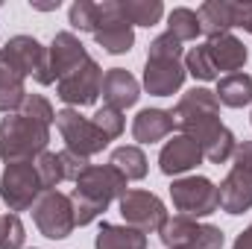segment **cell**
<instances>
[{
	"label": "cell",
	"mask_w": 252,
	"mask_h": 249,
	"mask_svg": "<svg viewBox=\"0 0 252 249\" xmlns=\"http://www.w3.org/2000/svg\"><path fill=\"white\" fill-rule=\"evenodd\" d=\"M50 144V126L30 121L24 115H6L0 121V161H35Z\"/></svg>",
	"instance_id": "1"
},
{
	"label": "cell",
	"mask_w": 252,
	"mask_h": 249,
	"mask_svg": "<svg viewBox=\"0 0 252 249\" xmlns=\"http://www.w3.org/2000/svg\"><path fill=\"white\" fill-rule=\"evenodd\" d=\"M173 124H176V129H179L182 135L193 138L196 144H199L202 138H208L217 126H223L217 94L208 91V88H202V85L185 91V94L179 97L176 109H173Z\"/></svg>",
	"instance_id": "2"
},
{
	"label": "cell",
	"mask_w": 252,
	"mask_h": 249,
	"mask_svg": "<svg viewBox=\"0 0 252 249\" xmlns=\"http://www.w3.org/2000/svg\"><path fill=\"white\" fill-rule=\"evenodd\" d=\"M170 202L182 217H190V220L211 217L214 211H220V193L208 176H190L188 173V176L173 179L170 182Z\"/></svg>",
	"instance_id": "3"
},
{
	"label": "cell",
	"mask_w": 252,
	"mask_h": 249,
	"mask_svg": "<svg viewBox=\"0 0 252 249\" xmlns=\"http://www.w3.org/2000/svg\"><path fill=\"white\" fill-rule=\"evenodd\" d=\"M44 193L35 161H15L6 164L0 173V199L6 202V208L12 214L21 211H32V205L38 202V196Z\"/></svg>",
	"instance_id": "4"
},
{
	"label": "cell",
	"mask_w": 252,
	"mask_h": 249,
	"mask_svg": "<svg viewBox=\"0 0 252 249\" xmlns=\"http://www.w3.org/2000/svg\"><path fill=\"white\" fill-rule=\"evenodd\" d=\"M158 238H161L164 249H223V244H226V235L220 226L199 223V220H190L182 214L167 217Z\"/></svg>",
	"instance_id": "5"
},
{
	"label": "cell",
	"mask_w": 252,
	"mask_h": 249,
	"mask_svg": "<svg viewBox=\"0 0 252 249\" xmlns=\"http://www.w3.org/2000/svg\"><path fill=\"white\" fill-rule=\"evenodd\" d=\"M32 223L47 241H64L76 229L70 196L62 190H44L32 205Z\"/></svg>",
	"instance_id": "6"
},
{
	"label": "cell",
	"mask_w": 252,
	"mask_h": 249,
	"mask_svg": "<svg viewBox=\"0 0 252 249\" xmlns=\"http://www.w3.org/2000/svg\"><path fill=\"white\" fill-rule=\"evenodd\" d=\"M56 129L64 141V150H73L85 158L103 153L109 147V138L91 124V118L79 115V109H62L56 112Z\"/></svg>",
	"instance_id": "7"
},
{
	"label": "cell",
	"mask_w": 252,
	"mask_h": 249,
	"mask_svg": "<svg viewBox=\"0 0 252 249\" xmlns=\"http://www.w3.org/2000/svg\"><path fill=\"white\" fill-rule=\"evenodd\" d=\"M121 217H124L126 226L138 229L141 235H153V232H161V226L167 223V208L164 202L153 193V190H141V187H132L121 196Z\"/></svg>",
	"instance_id": "8"
},
{
	"label": "cell",
	"mask_w": 252,
	"mask_h": 249,
	"mask_svg": "<svg viewBox=\"0 0 252 249\" xmlns=\"http://www.w3.org/2000/svg\"><path fill=\"white\" fill-rule=\"evenodd\" d=\"M103 88V67L88 59L85 64H79L76 70H70L67 76L56 79V97L62 100L67 109H85L94 106Z\"/></svg>",
	"instance_id": "9"
},
{
	"label": "cell",
	"mask_w": 252,
	"mask_h": 249,
	"mask_svg": "<svg viewBox=\"0 0 252 249\" xmlns=\"http://www.w3.org/2000/svg\"><path fill=\"white\" fill-rule=\"evenodd\" d=\"M97 47H103L112 56H124L135 47V27L121 12V0H103L100 3V27L94 32Z\"/></svg>",
	"instance_id": "10"
},
{
	"label": "cell",
	"mask_w": 252,
	"mask_h": 249,
	"mask_svg": "<svg viewBox=\"0 0 252 249\" xmlns=\"http://www.w3.org/2000/svg\"><path fill=\"white\" fill-rule=\"evenodd\" d=\"M185 64L176 56H153L147 53L144 62V88L153 97H173L182 85H185Z\"/></svg>",
	"instance_id": "11"
},
{
	"label": "cell",
	"mask_w": 252,
	"mask_h": 249,
	"mask_svg": "<svg viewBox=\"0 0 252 249\" xmlns=\"http://www.w3.org/2000/svg\"><path fill=\"white\" fill-rule=\"evenodd\" d=\"M3 47L12 53L15 62L24 67V73L32 76L38 85H53V82H56V79H53V70H50L47 47H44L38 38H32V35H12Z\"/></svg>",
	"instance_id": "12"
},
{
	"label": "cell",
	"mask_w": 252,
	"mask_h": 249,
	"mask_svg": "<svg viewBox=\"0 0 252 249\" xmlns=\"http://www.w3.org/2000/svg\"><path fill=\"white\" fill-rule=\"evenodd\" d=\"M76 190H82V193L100 199L103 205H112L115 199L121 202V196L129 190V182H126L124 173L115 170L112 164H91V167L82 173V179L76 182Z\"/></svg>",
	"instance_id": "13"
},
{
	"label": "cell",
	"mask_w": 252,
	"mask_h": 249,
	"mask_svg": "<svg viewBox=\"0 0 252 249\" xmlns=\"http://www.w3.org/2000/svg\"><path fill=\"white\" fill-rule=\"evenodd\" d=\"M202 164V150H199V144L188 138V135H173L164 147H161V153H158V170L164 173V176H170V179H179V176H188L193 167H199Z\"/></svg>",
	"instance_id": "14"
},
{
	"label": "cell",
	"mask_w": 252,
	"mask_h": 249,
	"mask_svg": "<svg viewBox=\"0 0 252 249\" xmlns=\"http://www.w3.org/2000/svg\"><path fill=\"white\" fill-rule=\"evenodd\" d=\"M27 73L12 59L6 47H0V115H15L27 97Z\"/></svg>",
	"instance_id": "15"
},
{
	"label": "cell",
	"mask_w": 252,
	"mask_h": 249,
	"mask_svg": "<svg viewBox=\"0 0 252 249\" xmlns=\"http://www.w3.org/2000/svg\"><path fill=\"white\" fill-rule=\"evenodd\" d=\"M47 56H50V70H53V79H62L70 70H76L79 64H85L91 56L85 50V44L73 35V32H56L50 47H47Z\"/></svg>",
	"instance_id": "16"
},
{
	"label": "cell",
	"mask_w": 252,
	"mask_h": 249,
	"mask_svg": "<svg viewBox=\"0 0 252 249\" xmlns=\"http://www.w3.org/2000/svg\"><path fill=\"white\" fill-rule=\"evenodd\" d=\"M100 94H103L106 106L126 112V109H132V106L138 103V97H141V82H138L126 67H109V70L103 73V88H100Z\"/></svg>",
	"instance_id": "17"
},
{
	"label": "cell",
	"mask_w": 252,
	"mask_h": 249,
	"mask_svg": "<svg viewBox=\"0 0 252 249\" xmlns=\"http://www.w3.org/2000/svg\"><path fill=\"white\" fill-rule=\"evenodd\" d=\"M217 193H220V211L238 217L244 211L252 208V173H244V170H229L226 179L217 185Z\"/></svg>",
	"instance_id": "18"
},
{
	"label": "cell",
	"mask_w": 252,
	"mask_h": 249,
	"mask_svg": "<svg viewBox=\"0 0 252 249\" xmlns=\"http://www.w3.org/2000/svg\"><path fill=\"white\" fill-rule=\"evenodd\" d=\"M208 53H211V62L217 67V73H241L244 64L250 62V50L247 44L235 35V32H226V35H217V38H208Z\"/></svg>",
	"instance_id": "19"
},
{
	"label": "cell",
	"mask_w": 252,
	"mask_h": 249,
	"mask_svg": "<svg viewBox=\"0 0 252 249\" xmlns=\"http://www.w3.org/2000/svg\"><path fill=\"white\" fill-rule=\"evenodd\" d=\"M173 112L167 109H141L132 121V138L138 144H158L167 135H173Z\"/></svg>",
	"instance_id": "20"
},
{
	"label": "cell",
	"mask_w": 252,
	"mask_h": 249,
	"mask_svg": "<svg viewBox=\"0 0 252 249\" xmlns=\"http://www.w3.org/2000/svg\"><path fill=\"white\" fill-rule=\"evenodd\" d=\"M196 18L202 35L208 38L226 35L235 30V0H205L196 6Z\"/></svg>",
	"instance_id": "21"
},
{
	"label": "cell",
	"mask_w": 252,
	"mask_h": 249,
	"mask_svg": "<svg viewBox=\"0 0 252 249\" xmlns=\"http://www.w3.org/2000/svg\"><path fill=\"white\" fill-rule=\"evenodd\" d=\"M94 249H147V235H141L132 226H118V223H100Z\"/></svg>",
	"instance_id": "22"
},
{
	"label": "cell",
	"mask_w": 252,
	"mask_h": 249,
	"mask_svg": "<svg viewBox=\"0 0 252 249\" xmlns=\"http://www.w3.org/2000/svg\"><path fill=\"white\" fill-rule=\"evenodd\" d=\"M217 100L226 109H244L252 103V76L250 73H226L217 79Z\"/></svg>",
	"instance_id": "23"
},
{
	"label": "cell",
	"mask_w": 252,
	"mask_h": 249,
	"mask_svg": "<svg viewBox=\"0 0 252 249\" xmlns=\"http://www.w3.org/2000/svg\"><path fill=\"white\" fill-rule=\"evenodd\" d=\"M109 164H112L115 170H121V173H124L126 182H138V179H144V176H147V170H150L147 156H144V150H141L138 144H124V147L112 150Z\"/></svg>",
	"instance_id": "24"
},
{
	"label": "cell",
	"mask_w": 252,
	"mask_h": 249,
	"mask_svg": "<svg viewBox=\"0 0 252 249\" xmlns=\"http://www.w3.org/2000/svg\"><path fill=\"white\" fill-rule=\"evenodd\" d=\"M235 147H238V138L229 126H217L208 138L199 141V150H202V158L211 161V164H226L232 156H235Z\"/></svg>",
	"instance_id": "25"
},
{
	"label": "cell",
	"mask_w": 252,
	"mask_h": 249,
	"mask_svg": "<svg viewBox=\"0 0 252 249\" xmlns=\"http://www.w3.org/2000/svg\"><path fill=\"white\" fill-rule=\"evenodd\" d=\"M121 12L132 27H156L164 18L161 0H121Z\"/></svg>",
	"instance_id": "26"
},
{
	"label": "cell",
	"mask_w": 252,
	"mask_h": 249,
	"mask_svg": "<svg viewBox=\"0 0 252 249\" xmlns=\"http://www.w3.org/2000/svg\"><path fill=\"white\" fill-rule=\"evenodd\" d=\"M167 32L176 38V41H196V35H202L199 30V18H196V9L188 6H176L167 12Z\"/></svg>",
	"instance_id": "27"
},
{
	"label": "cell",
	"mask_w": 252,
	"mask_h": 249,
	"mask_svg": "<svg viewBox=\"0 0 252 249\" xmlns=\"http://www.w3.org/2000/svg\"><path fill=\"white\" fill-rule=\"evenodd\" d=\"M185 73L193 76V79H199V82H211V79H220V73H217V67L211 62V53H208V44H196V47H190L188 53H185Z\"/></svg>",
	"instance_id": "28"
},
{
	"label": "cell",
	"mask_w": 252,
	"mask_h": 249,
	"mask_svg": "<svg viewBox=\"0 0 252 249\" xmlns=\"http://www.w3.org/2000/svg\"><path fill=\"white\" fill-rule=\"evenodd\" d=\"M67 24L76 30V32H97L100 27V3L94 0H73L70 9H67Z\"/></svg>",
	"instance_id": "29"
},
{
	"label": "cell",
	"mask_w": 252,
	"mask_h": 249,
	"mask_svg": "<svg viewBox=\"0 0 252 249\" xmlns=\"http://www.w3.org/2000/svg\"><path fill=\"white\" fill-rule=\"evenodd\" d=\"M70 196V205H73V220H76V226H91L109 205H103L100 199H94V196H88V193H82V190H70L67 193Z\"/></svg>",
	"instance_id": "30"
},
{
	"label": "cell",
	"mask_w": 252,
	"mask_h": 249,
	"mask_svg": "<svg viewBox=\"0 0 252 249\" xmlns=\"http://www.w3.org/2000/svg\"><path fill=\"white\" fill-rule=\"evenodd\" d=\"M35 170H38V179H41V187H44V190H56V187L64 182L62 164H59V153L44 150V153L35 158Z\"/></svg>",
	"instance_id": "31"
},
{
	"label": "cell",
	"mask_w": 252,
	"mask_h": 249,
	"mask_svg": "<svg viewBox=\"0 0 252 249\" xmlns=\"http://www.w3.org/2000/svg\"><path fill=\"white\" fill-rule=\"evenodd\" d=\"M24 241H27L24 220L12 211L0 214V249H24Z\"/></svg>",
	"instance_id": "32"
},
{
	"label": "cell",
	"mask_w": 252,
	"mask_h": 249,
	"mask_svg": "<svg viewBox=\"0 0 252 249\" xmlns=\"http://www.w3.org/2000/svg\"><path fill=\"white\" fill-rule=\"evenodd\" d=\"M18 115H24L30 121H38V124H44V126L56 124V112H53L50 100L41 97V94H27L24 103H21V109H18Z\"/></svg>",
	"instance_id": "33"
},
{
	"label": "cell",
	"mask_w": 252,
	"mask_h": 249,
	"mask_svg": "<svg viewBox=\"0 0 252 249\" xmlns=\"http://www.w3.org/2000/svg\"><path fill=\"white\" fill-rule=\"evenodd\" d=\"M91 124L97 126L109 141H115V138H121L126 129V118L121 109H112V106H103V109H97L94 112V118H91Z\"/></svg>",
	"instance_id": "34"
},
{
	"label": "cell",
	"mask_w": 252,
	"mask_h": 249,
	"mask_svg": "<svg viewBox=\"0 0 252 249\" xmlns=\"http://www.w3.org/2000/svg\"><path fill=\"white\" fill-rule=\"evenodd\" d=\"M59 164H62V176L64 182H79L82 179V173L91 167V158H85V156H79V153H73V150H62L59 153Z\"/></svg>",
	"instance_id": "35"
},
{
	"label": "cell",
	"mask_w": 252,
	"mask_h": 249,
	"mask_svg": "<svg viewBox=\"0 0 252 249\" xmlns=\"http://www.w3.org/2000/svg\"><path fill=\"white\" fill-rule=\"evenodd\" d=\"M232 167L244 170V173H252V141H238L235 156H232Z\"/></svg>",
	"instance_id": "36"
},
{
	"label": "cell",
	"mask_w": 252,
	"mask_h": 249,
	"mask_svg": "<svg viewBox=\"0 0 252 249\" xmlns=\"http://www.w3.org/2000/svg\"><path fill=\"white\" fill-rule=\"evenodd\" d=\"M232 249H252V223L235 238V244H232Z\"/></svg>",
	"instance_id": "37"
},
{
	"label": "cell",
	"mask_w": 252,
	"mask_h": 249,
	"mask_svg": "<svg viewBox=\"0 0 252 249\" xmlns=\"http://www.w3.org/2000/svg\"><path fill=\"white\" fill-rule=\"evenodd\" d=\"M32 9H38V12H53V9H59V0L56 3H30Z\"/></svg>",
	"instance_id": "38"
},
{
	"label": "cell",
	"mask_w": 252,
	"mask_h": 249,
	"mask_svg": "<svg viewBox=\"0 0 252 249\" xmlns=\"http://www.w3.org/2000/svg\"><path fill=\"white\" fill-rule=\"evenodd\" d=\"M250 124H252V115H250Z\"/></svg>",
	"instance_id": "39"
}]
</instances>
